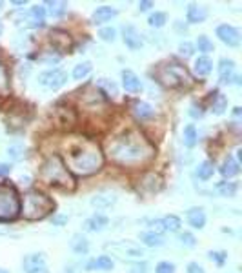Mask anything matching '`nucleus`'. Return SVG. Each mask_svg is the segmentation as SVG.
Listing matches in <instances>:
<instances>
[{
  "instance_id": "42",
  "label": "nucleus",
  "mask_w": 242,
  "mask_h": 273,
  "mask_svg": "<svg viewBox=\"0 0 242 273\" xmlns=\"http://www.w3.org/2000/svg\"><path fill=\"white\" fill-rule=\"evenodd\" d=\"M181 242L184 244V246H188V248H193L195 244H197V239L193 237V235H191V233H182L181 235Z\"/></svg>"
},
{
  "instance_id": "32",
  "label": "nucleus",
  "mask_w": 242,
  "mask_h": 273,
  "mask_svg": "<svg viewBox=\"0 0 242 273\" xmlns=\"http://www.w3.org/2000/svg\"><path fill=\"white\" fill-rule=\"evenodd\" d=\"M148 22H150V26L151 28H162L166 22H168V15L164 11H155L150 15V18H148Z\"/></svg>"
},
{
  "instance_id": "7",
  "label": "nucleus",
  "mask_w": 242,
  "mask_h": 273,
  "mask_svg": "<svg viewBox=\"0 0 242 273\" xmlns=\"http://www.w3.org/2000/svg\"><path fill=\"white\" fill-rule=\"evenodd\" d=\"M106 251H111L113 255L121 257L122 261H135V259H142L146 255L144 249L137 246V244L129 242V240H119V242H109L104 246Z\"/></svg>"
},
{
  "instance_id": "9",
  "label": "nucleus",
  "mask_w": 242,
  "mask_h": 273,
  "mask_svg": "<svg viewBox=\"0 0 242 273\" xmlns=\"http://www.w3.org/2000/svg\"><path fill=\"white\" fill-rule=\"evenodd\" d=\"M22 268L26 273H49L48 264H46V257L42 253H30L24 257Z\"/></svg>"
},
{
  "instance_id": "36",
  "label": "nucleus",
  "mask_w": 242,
  "mask_h": 273,
  "mask_svg": "<svg viewBox=\"0 0 242 273\" xmlns=\"http://www.w3.org/2000/svg\"><path fill=\"white\" fill-rule=\"evenodd\" d=\"M24 155H26L24 148H22V146H18V144L7 148V157H9L11 161H22V159H24Z\"/></svg>"
},
{
  "instance_id": "37",
  "label": "nucleus",
  "mask_w": 242,
  "mask_h": 273,
  "mask_svg": "<svg viewBox=\"0 0 242 273\" xmlns=\"http://www.w3.org/2000/svg\"><path fill=\"white\" fill-rule=\"evenodd\" d=\"M98 86H100L102 89H106V93H108L109 97H115L117 95V86L113 82L106 80V78H100V80H98Z\"/></svg>"
},
{
  "instance_id": "40",
  "label": "nucleus",
  "mask_w": 242,
  "mask_h": 273,
  "mask_svg": "<svg viewBox=\"0 0 242 273\" xmlns=\"http://www.w3.org/2000/svg\"><path fill=\"white\" fill-rule=\"evenodd\" d=\"M195 51L193 44H189V42H181V46H179V53L182 55V57H191Z\"/></svg>"
},
{
  "instance_id": "39",
  "label": "nucleus",
  "mask_w": 242,
  "mask_h": 273,
  "mask_svg": "<svg viewBox=\"0 0 242 273\" xmlns=\"http://www.w3.org/2000/svg\"><path fill=\"white\" fill-rule=\"evenodd\" d=\"M98 36L106 42H113L115 40V36H117V31L113 30V28H102L100 33H98Z\"/></svg>"
},
{
  "instance_id": "48",
  "label": "nucleus",
  "mask_w": 242,
  "mask_h": 273,
  "mask_svg": "<svg viewBox=\"0 0 242 273\" xmlns=\"http://www.w3.org/2000/svg\"><path fill=\"white\" fill-rule=\"evenodd\" d=\"M9 173H11V166H9V164H6V162H2V164H0V177L9 175Z\"/></svg>"
},
{
  "instance_id": "4",
  "label": "nucleus",
  "mask_w": 242,
  "mask_h": 273,
  "mask_svg": "<svg viewBox=\"0 0 242 273\" xmlns=\"http://www.w3.org/2000/svg\"><path fill=\"white\" fill-rule=\"evenodd\" d=\"M55 209V202L48 195L40 191H30L24 195V204L20 206V211L28 220H40Z\"/></svg>"
},
{
  "instance_id": "46",
  "label": "nucleus",
  "mask_w": 242,
  "mask_h": 273,
  "mask_svg": "<svg viewBox=\"0 0 242 273\" xmlns=\"http://www.w3.org/2000/svg\"><path fill=\"white\" fill-rule=\"evenodd\" d=\"M189 115H191V117H195V119H200V117H202V115H204V111H202V107H197V104H193V106H191V109H189Z\"/></svg>"
},
{
  "instance_id": "25",
  "label": "nucleus",
  "mask_w": 242,
  "mask_h": 273,
  "mask_svg": "<svg viewBox=\"0 0 242 273\" xmlns=\"http://www.w3.org/2000/svg\"><path fill=\"white\" fill-rule=\"evenodd\" d=\"M44 6L48 7V13L51 15V17H62L64 13H66L67 9V4L66 2H62V0H48Z\"/></svg>"
},
{
  "instance_id": "30",
  "label": "nucleus",
  "mask_w": 242,
  "mask_h": 273,
  "mask_svg": "<svg viewBox=\"0 0 242 273\" xmlns=\"http://www.w3.org/2000/svg\"><path fill=\"white\" fill-rule=\"evenodd\" d=\"M215 190L222 197H233L237 193V190H239V186H237V182H218L215 186Z\"/></svg>"
},
{
  "instance_id": "13",
  "label": "nucleus",
  "mask_w": 242,
  "mask_h": 273,
  "mask_svg": "<svg viewBox=\"0 0 242 273\" xmlns=\"http://www.w3.org/2000/svg\"><path fill=\"white\" fill-rule=\"evenodd\" d=\"M218 75H220V82L230 84L233 75H235V62L231 59H222L218 62Z\"/></svg>"
},
{
  "instance_id": "1",
  "label": "nucleus",
  "mask_w": 242,
  "mask_h": 273,
  "mask_svg": "<svg viewBox=\"0 0 242 273\" xmlns=\"http://www.w3.org/2000/svg\"><path fill=\"white\" fill-rule=\"evenodd\" d=\"M153 146L137 131L117 136L108 144V157L121 166H139L153 157Z\"/></svg>"
},
{
  "instance_id": "53",
  "label": "nucleus",
  "mask_w": 242,
  "mask_h": 273,
  "mask_svg": "<svg viewBox=\"0 0 242 273\" xmlns=\"http://www.w3.org/2000/svg\"><path fill=\"white\" fill-rule=\"evenodd\" d=\"M0 273H9V272H7V270H2V268H0Z\"/></svg>"
},
{
  "instance_id": "16",
  "label": "nucleus",
  "mask_w": 242,
  "mask_h": 273,
  "mask_svg": "<svg viewBox=\"0 0 242 273\" xmlns=\"http://www.w3.org/2000/svg\"><path fill=\"white\" fill-rule=\"evenodd\" d=\"M108 217L106 215H93V217H90V219L84 222V230L86 232H102L104 228L108 226Z\"/></svg>"
},
{
  "instance_id": "23",
  "label": "nucleus",
  "mask_w": 242,
  "mask_h": 273,
  "mask_svg": "<svg viewBox=\"0 0 242 273\" xmlns=\"http://www.w3.org/2000/svg\"><path fill=\"white\" fill-rule=\"evenodd\" d=\"M71 249L75 253H79V255H86L88 249H90L88 239H86L84 235H80V233H75L71 237Z\"/></svg>"
},
{
  "instance_id": "50",
  "label": "nucleus",
  "mask_w": 242,
  "mask_h": 273,
  "mask_svg": "<svg viewBox=\"0 0 242 273\" xmlns=\"http://www.w3.org/2000/svg\"><path fill=\"white\" fill-rule=\"evenodd\" d=\"M66 220H67V217H57L55 222H57V224H62V222H66Z\"/></svg>"
},
{
  "instance_id": "28",
  "label": "nucleus",
  "mask_w": 242,
  "mask_h": 273,
  "mask_svg": "<svg viewBox=\"0 0 242 273\" xmlns=\"http://www.w3.org/2000/svg\"><path fill=\"white\" fill-rule=\"evenodd\" d=\"M197 130H195L193 124H188L184 128V135H182V140H184V146H188V148H193L195 144H197Z\"/></svg>"
},
{
  "instance_id": "41",
  "label": "nucleus",
  "mask_w": 242,
  "mask_h": 273,
  "mask_svg": "<svg viewBox=\"0 0 242 273\" xmlns=\"http://www.w3.org/2000/svg\"><path fill=\"white\" fill-rule=\"evenodd\" d=\"M208 255H210V259H212V261L217 262L218 266H222V264H224V261H226V251H210Z\"/></svg>"
},
{
  "instance_id": "51",
  "label": "nucleus",
  "mask_w": 242,
  "mask_h": 273,
  "mask_svg": "<svg viewBox=\"0 0 242 273\" xmlns=\"http://www.w3.org/2000/svg\"><path fill=\"white\" fill-rule=\"evenodd\" d=\"M13 4H15V6H24V4H26V0H15Z\"/></svg>"
},
{
  "instance_id": "14",
  "label": "nucleus",
  "mask_w": 242,
  "mask_h": 273,
  "mask_svg": "<svg viewBox=\"0 0 242 273\" xmlns=\"http://www.w3.org/2000/svg\"><path fill=\"white\" fill-rule=\"evenodd\" d=\"M117 17V9L111 6H100L95 9V13H93V17H91V20H93V24H104V22H108V20H111V18Z\"/></svg>"
},
{
  "instance_id": "22",
  "label": "nucleus",
  "mask_w": 242,
  "mask_h": 273,
  "mask_svg": "<svg viewBox=\"0 0 242 273\" xmlns=\"http://www.w3.org/2000/svg\"><path fill=\"white\" fill-rule=\"evenodd\" d=\"M117 202V197L113 193H98L91 199V204L93 206H97V208L104 209V208H111L113 204Z\"/></svg>"
},
{
  "instance_id": "34",
  "label": "nucleus",
  "mask_w": 242,
  "mask_h": 273,
  "mask_svg": "<svg viewBox=\"0 0 242 273\" xmlns=\"http://www.w3.org/2000/svg\"><path fill=\"white\" fill-rule=\"evenodd\" d=\"M197 48H199V51H202V53H212V51H215L213 42L210 40L206 35H200L199 38H197Z\"/></svg>"
},
{
  "instance_id": "2",
  "label": "nucleus",
  "mask_w": 242,
  "mask_h": 273,
  "mask_svg": "<svg viewBox=\"0 0 242 273\" xmlns=\"http://www.w3.org/2000/svg\"><path fill=\"white\" fill-rule=\"evenodd\" d=\"M67 168L77 175H91L102 168V151L95 142L84 140L75 144L66 155Z\"/></svg>"
},
{
  "instance_id": "54",
  "label": "nucleus",
  "mask_w": 242,
  "mask_h": 273,
  "mask_svg": "<svg viewBox=\"0 0 242 273\" xmlns=\"http://www.w3.org/2000/svg\"><path fill=\"white\" fill-rule=\"evenodd\" d=\"M0 7H2V2H0Z\"/></svg>"
},
{
  "instance_id": "29",
  "label": "nucleus",
  "mask_w": 242,
  "mask_h": 273,
  "mask_svg": "<svg viewBox=\"0 0 242 273\" xmlns=\"http://www.w3.org/2000/svg\"><path fill=\"white\" fill-rule=\"evenodd\" d=\"M140 240H142L146 246H151V248H155V246H162L164 244V239L160 237V235H157V233H153V232L140 233Z\"/></svg>"
},
{
  "instance_id": "43",
  "label": "nucleus",
  "mask_w": 242,
  "mask_h": 273,
  "mask_svg": "<svg viewBox=\"0 0 242 273\" xmlns=\"http://www.w3.org/2000/svg\"><path fill=\"white\" fill-rule=\"evenodd\" d=\"M151 228H153V233H157V235H160V233L166 230L164 228V222H162V219H155V220H151Z\"/></svg>"
},
{
  "instance_id": "17",
  "label": "nucleus",
  "mask_w": 242,
  "mask_h": 273,
  "mask_svg": "<svg viewBox=\"0 0 242 273\" xmlns=\"http://www.w3.org/2000/svg\"><path fill=\"white\" fill-rule=\"evenodd\" d=\"M186 17H188V22H191V24H200V22H204L208 18V9L204 6L191 4V6L188 7Z\"/></svg>"
},
{
  "instance_id": "35",
  "label": "nucleus",
  "mask_w": 242,
  "mask_h": 273,
  "mask_svg": "<svg viewBox=\"0 0 242 273\" xmlns=\"http://www.w3.org/2000/svg\"><path fill=\"white\" fill-rule=\"evenodd\" d=\"M162 222H164V228H166V230H170V232H179V230H181V226H182L181 219L175 217V215H168L166 219H162Z\"/></svg>"
},
{
  "instance_id": "8",
  "label": "nucleus",
  "mask_w": 242,
  "mask_h": 273,
  "mask_svg": "<svg viewBox=\"0 0 242 273\" xmlns=\"http://www.w3.org/2000/svg\"><path fill=\"white\" fill-rule=\"evenodd\" d=\"M38 82L49 89H59L67 82V75L62 69H49L38 77Z\"/></svg>"
},
{
  "instance_id": "11",
  "label": "nucleus",
  "mask_w": 242,
  "mask_h": 273,
  "mask_svg": "<svg viewBox=\"0 0 242 273\" xmlns=\"http://www.w3.org/2000/svg\"><path fill=\"white\" fill-rule=\"evenodd\" d=\"M122 35H124V42H126L127 48H131V49L142 48L144 40H142V36H140L139 30H137L135 26H124V28H122Z\"/></svg>"
},
{
  "instance_id": "33",
  "label": "nucleus",
  "mask_w": 242,
  "mask_h": 273,
  "mask_svg": "<svg viewBox=\"0 0 242 273\" xmlns=\"http://www.w3.org/2000/svg\"><path fill=\"white\" fill-rule=\"evenodd\" d=\"M90 73H91V64L90 62H82V64L75 66V69H73V78L82 80V78H86Z\"/></svg>"
},
{
  "instance_id": "5",
  "label": "nucleus",
  "mask_w": 242,
  "mask_h": 273,
  "mask_svg": "<svg viewBox=\"0 0 242 273\" xmlns=\"http://www.w3.org/2000/svg\"><path fill=\"white\" fill-rule=\"evenodd\" d=\"M20 213V199L13 186L0 184V220H13Z\"/></svg>"
},
{
  "instance_id": "49",
  "label": "nucleus",
  "mask_w": 242,
  "mask_h": 273,
  "mask_svg": "<svg viewBox=\"0 0 242 273\" xmlns=\"http://www.w3.org/2000/svg\"><path fill=\"white\" fill-rule=\"evenodd\" d=\"M150 7H153V2H150V0H142V2H139L140 11H148Z\"/></svg>"
},
{
  "instance_id": "21",
  "label": "nucleus",
  "mask_w": 242,
  "mask_h": 273,
  "mask_svg": "<svg viewBox=\"0 0 242 273\" xmlns=\"http://www.w3.org/2000/svg\"><path fill=\"white\" fill-rule=\"evenodd\" d=\"M51 44L57 49H69L71 48V38L64 31H51Z\"/></svg>"
},
{
  "instance_id": "45",
  "label": "nucleus",
  "mask_w": 242,
  "mask_h": 273,
  "mask_svg": "<svg viewBox=\"0 0 242 273\" xmlns=\"http://www.w3.org/2000/svg\"><path fill=\"white\" fill-rule=\"evenodd\" d=\"M129 273H148V266H146L144 262L142 264H133L131 270H129Z\"/></svg>"
},
{
  "instance_id": "6",
  "label": "nucleus",
  "mask_w": 242,
  "mask_h": 273,
  "mask_svg": "<svg viewBox=\"0 0 242 273\" xmlns=\"http://www.w3.org/2000/svg\"><path fill=\"white\" fill-rule=\"evenodd\" d=\"M157 78L164 86H168V88H177V86H181V84H188L189 82V75L188 71L179 64H168L160 68L157 73Z\"/></svg>"
},
{
  "instance_id": "15",
  "label": "nucleus",
  "mask_w": 242,
  "mask_h": 273,
  "mask_svg": "<svg viewBox=\"0 0 242 273\" xmlns=\"http://www.w3.org/2000/svg\"><path fill=\"white\" fill-rule=\"evenodd\" d=\"M44 15H46V9L42 6H33L26 15V20L31 28H42L44 26Z\"/></svg>"
},
{
  "instance_id": "18",
  "label": "nucleus",
  "mask_w": 242,
  "mask_h": 273,
  "mask_svg": "<svg viewBox=\"0 0 242 273\" xmlns=\"http://www.w3.org/2000/svg\"><path fill=\"white\" fill-rule=\"evenodd\" d=\"M86 270H88V272H95V270L109 272V270H113V259H111V257H108V255L97 257V259H93V261L88 262Z\"/></svg>"
},
{
  "instance_id": "19",
  "label": "nucleus",
  "mask_w": 242,
  "mask_h": 273,
  "mask_svg": "<svg viewBox=\"0 0 242 273\" xmlns=\"http://www.w3.org/2000/svg\"><path fill=\"white\" fill-rule=\"evenodd\" d=\"M188 222L193 226L195 230H202L206 224V215L202 208H191L188 211Z\"/></svg>"
},
{
  "instance_id": "12",
  "label": "nucleus",
  "mask_w": 242,
  "mask_h": 273,
  "mask_svg": "<svg viewBox=\"0 0 242 273\" xmlns=\"http://www.w3.org/2000/svg\"><path fill=\"white\" fill-rule=\"evenodd\" d=\"M122 86L126 91L129 93H140L142 91V82H140V78L135 75L133 71H129V69H124L122 71Z\"/></svg>"
},
{
  "instance_id": "20",
  "label": "nucleus",
  "mask_w": 242,
  "mask_h": 273,
  "mask_svg": "<svg viewBox=\"0 0 242 273\" xmlns=\"http://www.w3.org/2000/svg\"><path fill=\"white\" fill-rule=\"evenodd\" d=\"M193 69H195V73L199 75V77H206V75H210L212 73V69H213V62H212V59L210 57H199V59L195 60V66H193Z\"/></svg>"
},
{
  "instance_id": "27",
  "label": "nucleus",
  "mask_w": 242,
  "mask_h": 273,
  "mask_svg": "<svg viewBox=\"0 0 242 273\" xmlns=\"http://www.w3.org/2000/svg\"><path fill=\"white\" fill-rule=\"evenodd\" d=\"M133 113L139 117V119H150L153 117V107L148 104V102H135L133 104Z\"/></svg>"
},
{
  "instance_id": "24",
  "label": "nucleus",
  "mask_w": 242,
  "mask_h": 273,
  "mask_svg": "<svg viewBox=\"0 0 242 273\" xmlns=\"http://www.w3.org/2000/svg\"><path fill=\"white\" fill-rule=\"evenodd\" d=\"M239 171H241V168H239V162H237L233 157H230V155H228V159L222 162L220 173H222L224 177L231 178V177H235V175H239Z\"/></svg>"
},
{
  "instance_id": "47",
  "label": "nucleus",
  "mask_w": 242,
  "mask_h": 273,
  "mask_svg": "<svg viewBox=\"0 0 242 273\" xmlns=\"http://www.w3.org/2000/svg\"><path fill=\"white\" fill-rule=\"evenodd\" d=\"M188 273H204V270L197 264V262H189L188 264Z\"/></svg>"
},
{
  "instance_id": "26",
  "label": "nucleus",
  "mask_w": 242,
  "mask_h": 273,
  "mask_svg": "<svg viewBox=\"0 0 242 273\" xmlns=\"http://www.w3.org/2000/svg\"><path fill=\"white\" fill-rule=\"evenodd\" d=\"M226 107H228V99H226L222 93H213V97H212V109H213V113L222 115V113L226 111Z\"/></svg>"
},
{
  "instance_id": "10",
  "label": "nucleus",
  "mask_w": 242,
  "mask_h": 273,
  "mask_svg": "<svg viewBox=\"0 0 242 273\" xmlns=\"http://www.w3.org/2000/svg\"><path fill=\"white\" fill-rule=\"evenodd\" d=\"M217 36L224 42V44H228L230 48H237V46L241 44V33H239V30H235V28L230 26V24L218 26Z\"/></svg>"
},
{
  "instance_id": "31",
  "label": "nucleus",
  "mask_w": 242,
  "mask_h": 273,
  "mask_svg": "<svg viewBox=\"0 0 242 273\" xmlns=\"http://www.w3.org/2000/svg\"><path fill=\"white\" fill-rule=\"evenodd\" d=\"M213 171H215V168H213V162H210V161H204L199 168H197V175H199V178H202V180L212 178Z\"/></svg>"
},
{
  "instance_id": "38",
  "label": "nucleus",
  "mask_w": 242,
  "mask_h": 273,
  "mask_svg": "<svg viewBox=\"0 0 242 273\" xmlns=\"http://www.w3.org/2000/svg\"><path fill=\"white\" fill-rule=\"evenodd\" d=\"M155 273H175V264L173 262H158L155 268Z\"/></svg>"
},
{
  "instance_id": "44",
  "label": "nucleus",
  "mask_w": 242,
  "mask_h": 273,
  "mask_svg": "<svg viewBox=\"0 0 242 273\" xmlns=\"http://www.w3.org/2000/svg\"><path fill=\"white\" fill-rule=\"evenodd\" d=\"M7 88V73L6 68L0 64V89H6Z\"/></svg>"
},
{
  "instance_id": "52",
  "label": "nucleus",
  "mask_w": 242,
  "mask_h": 273,
  "mask_svg": "<svg viewBox=\"0 0 242 273\" xmlns=\"http://www.w3.org/2000/svg\"><path fill=\"white\" fill-rule=\"evenodd\" d=\"M2 31H4V26H2V22H0V35H2Z\"/></svg>"
},
{
  "instance_id": "3",
  "label": "nucleus",
  "mask_w": 242,
  "mask_h": 273,
  "mask_svg": "<svg viewBox=\"0 0 242 273\" xmlns=\"http://www.w3.org/2000/svg\"><path fill=\"white\" fill-rule=\"evenodd\" d=\"M40 178L46 184L59 186V188H73L71 175H69L67 168L64 166V162L59 155H53L44 162L42 168H40Z\"/></svg>"
}]
</instances>
